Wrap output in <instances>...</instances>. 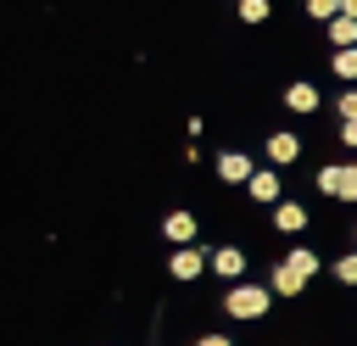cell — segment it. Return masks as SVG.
<instances>
[{"label": "cell", "mask_w": 357, "mask_h": 346, "mask_svg": "<svg viewBox=\"0 0 357 346\" xmlns=\"http://www.w3.org/2000/svg\"><path fill=\"white\" fill-rule=\"evenodd\" d=\"M268 307H273V285L234 279V285L223 290V313H229L234 324H257V318H268Z\"/></svg>", "instance_id": "1"}, {"label": "cell", "mask_w": 357, "mask_h": 346, "mask_svg": "<svg viewBox=\"0 0 357 346\" xmlns=\"http://www.w3.org/2000/svg\"><path fill=\"white\" fill-rule=\"evenodd\" d=\"M206 268H212V251H201V246H173V257H167V273H173L178 285L201 279Z\"/></svg>", "instance_id": "2"}, {"label": "cell", "mask_w": 357, "mask_h": 346, "mask_svg": "<svg viewBox=\"0 0 357 346\" xmlns=\"http://www.w3.org/2000/svg\"><path fill=\"white\" fill-rule=\"evenodd\" d=\"M245 195H251V201H262V206H279V201H284L279 167H257V173H251V184H245Z\"/></svg>", "instance_id": "3"}, {"label": "cell", "mask_w": 357, "mask_h": 346, "mask_svg": "<svg viewBox=\"0 0 357 346\" xmlns=\"http://www.w3.org/2000/svg\"><path fill=\"white\" fill-rule=\"evenodd\" d=\"M318 190H324L329 201H351V162H329V167H318Z\"/></svg>", "instance_id": "4"}, {"label": "cell", "mask_w": 357, "mask_h": 346, "mask_svg": "<svg viewBox=\"0 0 357 346\" xmlns=\"http://www.w3.org/2000/svg\"><path fill=\"white\" fill-rule=\"evenodd\" d=\"M284 106H290L296 117H312V112L324 106V95H318V84H307V78H296V84L284 89Z\"/></svg>", "instance_id": "5"}, {"label": "cell", "mask_w": 357, "mask_h": 346, "mask_svg": "<svg viewBox=\"0 0 357 346\" xmlns=\"http://www.w3.org/2000/svg\"><path fill=\"white\" fill-rule=\"evenodd\" d=\"M296 156H301V140H296L290 128H273V134H268V167H290Z\"/></svg>", "instance_id": "6"}, {"label": "cell", "mask_w": 357, "mask_h": 346, "mask_svg": "<svg viewBox=\"0 0 357 346\" xmlns=\"http://www.w3.org/2000/svg\"><path fill=\"white\" fill-rule=\"evenodd\" d=\"M251 173H257V162H251L245 151H223V156H218V179H223V184H251Z\"/></svg>", "instance_id": "7"}, {"label": "cell", "mask_w": 357, "mask_h": 346, "mask_svg": "<svg viewBox=\"0 0 357 346\" xmlns=\"http://www.w3.org/2000/svg\"><path fill=\"white\" fill-rule=\"evenodd\" d=\"M162 234H167L173 246H195V212H184V206L167 212V218H162Z\"/></svg>", "instance_id": "8"}, {"label": "cell", "mask_w": 357, "mask_h": 346, "mask_svg": "<svg viewBox=\"0 0 357 346\" xmlns=\"http://www.w3.org/2000/svg\"><path fill=\"white\" fill-rule=\"evenodd\" d=\"M268 285H273V296H284V301H290V296H301V290H307V279H301V273H296V268H290V262H284V257H279V262H273V273H268Z\"/></svg>", "instance_id": "9"}, {"label": "cell", "mask_w": 357, "mask_h": 346, "mask_svg": "<svg viewBox=\"0 0 357 346\" xmlns=\"http://www.w3.org/2000/svg\"><path fill=\"white\" fill-rule=\"evenodd\" d=\"M273 229H279V234H301V229H307V206H301V201H279V206H273Z\"/></svg>", "instance_id": "10"}, {"label": "cell", "mask_w": 357, "mask_h": 346, "mask_svg": "<svg viewBox=\"0 0 357 346\" xmlns=\"http://www.w3.org/2000/svg\"><path fill=\"white\" fill-rule=\"evenodd\" d=\"M212 273H218V279H240V273H245V251H240V246H218V251H212Z\"/></svg>", "instance_id": "11"}, {"label": "cell", "mask_w": 357, "mask_h": 346, "mask_svg": "<svg viewBox=\"0 0 357 346\" xmlns=\"http://www.w3.org/2000/svg\"><path fill=\"white\" fill-rule=\"evenodd\" d=\"M329 50H357V17H335L329 22Z\"/></svg>", "instance_id": "12"}, {"label": "cell", "mask_w": 357, "mask_h": 346, "mask_svg": "<svg viewBox=\"0 0 357 346\" xmlns=\"http://www.w3.org/2000/svg\"><path fill=\"white\" fill-rule=\"evenodd\" d=\"M284 262H290L301 279H312V273H318V251H312V246H296V251H284Z\"/></svg>", "instance_id": "13"}, {"label": "cell", "mask_w": 357, "mask_h": 346, "mask_svg": "<svg viewBox=\"0 0 357 346\" xmlns=\"http://www.w3.org/2000/svg\"><path fill=\"white\" fill-rule=\"evenodd\" d=\"M329 67H335V78H340V84H357V50H335V56H329Z\"/></svg>", "instance_id": "14"}, {"label": "cell", "mask_w": 357, "mask_h": 346, "mask_svg": "<svg viewBox=\"0 0 357 346\" xmlns=\"http://www.w3.org/2000/svg\"><path fill=\"white\" fill-rule=\"evenodd\" d=\"M273 0H240V22H268Z\"/></svg>", "instance_id": "15"}, {"label": "cell", "mask_w": 357, "mask_h": 346, "mask_svg": "<svg viewBox=\"0 0 357 346\" xmlns=\"http://www.w3.org/2000/svg\"><path fill=\"white\" fill-rule=\"evenodd\" d=\"M307 11H312V22H335L340 17V0H307Z\"/></svg>", "instance_id": "16"}, {"label": "cell", "mask_w": 357, "mask_h": 346, "mask_svg": "<svg viewBox=\"0 0 357 346\" xmlns=\"http://www.w3.org/2000/svg\"><path fill=\"white\" fill-rule=\"evenodd\" d=\"M329 273H335L340 285H357V251H346V257H340V262H335Z\"/></svg>", "instance_id": "17"}, {"label": "cell", "mask_w": 357, "mask_h": 346, "mask_svg": "<svg viewBox=\"0 0 357 346\" xmlns=\"http://www.w3.org/2000/svg\"><path fill=\"white\" fill-rule=\"evenodd\" d=\"M335 106H340V123H346V117H357V84H346V89H340V100H335Z\"/></svg>", "instance_id": "18"}, {"label": "cell", "mask_w": 357, "mask_h": 346, "mask_svg": "<svg viewBox=\"0 0 357 346\" xmlns=\"http://www.w3.org/2000/svg\"><path fill=\"white\" fill-rule=\"evenodd\" d=\"M340 145H357V117H346V123H340Z\"/></svg>", "instance_id": "19"}, {"label": "cell", "mask_w": 357, "mask_h": 346, "mask_svg": "<svg viewBox=\"0 0 357 346\" xmlns=\"http://www.w3.org/2000/svg\"><path fill=\"white\" fill-rule=\"evenodd\" d=\"M195 346H234V340H229V335H201Z\"/></svg>", "instance_id": "20"}, {"label": "cell", "mask_w": 357, "mask_h": 346, "mask_svg": "<svg viewBox=\"0 0 357 346\" xmlns=\"http://www.w3.org/2000/svg\"><path fill=\"white\" fill-rule=\"evenodd\" d=\"M340 17H357V0H340Z\"/></svg>", "instance_id": "21"}, {"label": "cell", "mask_w": 357, "mask_h": 346, "mask_svg": "<svg viewBox=\"0 0 357 346\" xmlns=\"http://www.w3.org/2000/svg\"><path fill=\"white\" fill-rule=\"evenodd\" d=\"M351 201H357V162H351Z\"/></svg>", "instance_id": "22"}]
</instances>
